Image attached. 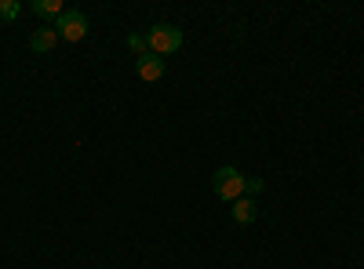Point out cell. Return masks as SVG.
<instances>
[{"instance_id": "1", "label": "cell", "mask_w": 364, "mask_h": 269, "mask_svg": "<svg viewBox=\"0 0 364 269\" xmlns=\"http://www.w3.org/2000/svg\"><path fill=\"white\" fill-rule=\"evenodd\" d=\"M211 190H215L219 200H240L248 193V175L240 171V168H219L215 175H211Z\"/></svg>"}, {"instance_id": "2", "label": "cell", "mask_w": 364, "mask_h": 269, "mask_svg": "<svg viewBox=\"0 0 364 269\" xmlns=\"http://www.w3.org/2000/svg\"><path fill=\"white\" fill-rule=\"evenodd\" d=\"M146 44H149V51H154L157 58L161 55H175V51H182V29L171 26V22H161V26H154L146 33Z\"/></svg>"}, {"instance_id": "3", "label": "cell", "mask_w": 364, "mask_h": 269, "mask_svg": "<svg viewBox=\"0 0 364 269\" xmlns=\"http://www.w3.org/2000/svg\"><path fill=\"white\" fill-rule=\"evenodd\" d=\"M55 33L58 40H66V44H77L87 37V15L84 11H63L55 18Z\"/></svg>"}, {"instance_id": "4", "label": "cell", "mask_w": 364, "mask_h": 269, "mask_svg": "<svg viewBox=\"0 0 364 269\" xmlns=\"http://www.w3.org/2000/svg\"><path fill=\"white\" fill-rule=\"evenodd\" d=\"M135 73H139L146 84H157V80L164 77V58H157L154 51H146L139 62H135Z\"/></svg>"}, {"instance_id": "5", "label": "cell", "mask_w": 364, "mask_h": 269, "mask_svg": "<svg viewBox=\"0 0 364 269\" xmlns=\"http://www.w3.org/2000/svg\"><path fill=\"white\" fill-rule=\"evenodd\" d=\"M255 219H259V204H255L252 197L233 200V222H237V226H252Z\"/></svg>"}, {"instance_id": "6", "label": "cell", "mask_w": 364, "mask_h": 269, "mask_svg": "<svg viewBox=\"0 0 364 269\" xmlns=\"http://www.w3.org/2000/svg\"><path fill=\"white\" fill-rule=\"evenodd\" d=\"M55 44H58L55 26H44V29H33V33H29V48H33V51H41V55H48Z\"/></svg>"}, {"instance_id": "7", "label": "cell", "mask_w": 364, "mask_h": 269, "mask_svg": "<svg viewBox=\"0 0 364 269\" xmlns=\"http://www.w3.org/2000/svg\"><path fill=\"white\" fill-rule=\"evenodd\" d=\"M29 11L41 15V18H58V15L66 11V4H63V0H33V4H29Z\"/></svg>"}, {"instance_id": "8", "label": "cell", "mask_w": 364, "mask_h": 269, "mask_svg": "<svg viewBox=\"0 0 364 269\" xmlns=\"http://www.w3.org/2000/svg\"><path fill=\"white\" fill-rule=\"evenodd\" d=\"M22 15V4H18V0H0V18H18Z\"/></svg>"}, {"instance_id": "9", "label": "cell", "mask_w": 364, "mask_h": 269, "mask_svg": "<svg viewBox=\"0 0 364 269\" xmlns=\"http://www.w3.org/2000/svg\"><path fill=\"white\" fill-rule=\"evenodd\" d=\"M128 48H132V51L142 58V55L149 51V44H146V33H132V37H128Z\"/></svg>"}, {"instance_id": "10", "label": "cell", "mask_w": 364, "mask_h": 269, "mask_svg": "<svg viewBox=\"0 0 364 269\" xmlns=\"http://www.w3.org/2000/svg\"><path fill=\"white\" fill-rule=\"evenodd\" d=\"M262 186H266L262 178H248V193H245V197H252V200H255V193H262Z\"/></svg>"}]
</instances>
